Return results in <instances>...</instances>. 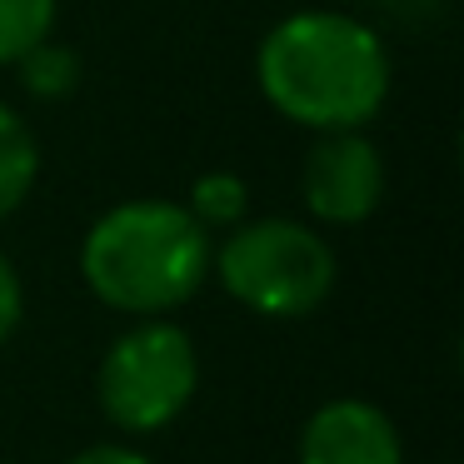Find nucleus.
<instances>
[{
	"label": "nucleus",
	"mask_w": 464,
	"mask_h": 464,
	"mask_svg": "<svg viewBox=\"0 0 464 464\" xmlns=\"http://www.w3.org/2000/svg\"><path fill=\"white\" fill-rule=\"evenodd\" d=\"M35 175H41V145H35L31 125L0 101V220L25 205Z\"/></svg>",
	"instance_id": "nucleus-7"
},
{
	"label": "nucleus",
	"mask_w": 464,
	"mask_h": 464,
	"mask_svg": "<svg viewBox=\"0 0 464 464\" xmlns=\"http://www.w3.org/2000/svg\"><path fill=\"white\" fill-rule=\"evenodd\" d=\"M21 314H25V290H21V275H15L11 255L0 250V344L21 330Z\"/></svg>",
	"instance_id": "nucleus-11"
},
{
	"label": "nucleus",
	"mask_w": 464,
	"mask_h": 464,
	"mask_svg": "<svg viewBox=\"0 0 464 464\" xmlns=\"http://www.w3.org/2000/svg\"><path fill=\"white\" fill-rule=\"evenodd\" d=\"M300 464H404V444L380 404L330 400L304 420Z\"/></svg>",
	"instance_id": "nucleus-6"
},
{
	"label": "nucleus",
	"mask_w": 464,
	"mask_h": 464,
	"mask_svg": "<svg viewBox=\"0 0 464 464\" xmlns=\"http://www.w3.org/2000/svg\"><path fill=\"white\" fill-rule=\"evenodd\" d=\"M15 71H21L25 91L41 95V101H61V95H71L75 81H81V61H75V51H65V45H55V41H41L31 55H21Z\"/></svg>",
	"instance_id": "nucleus-10"
},
{
	"label": "nucleus",
	"mask_w": 464,
	"mask_h": 464,
	"mask_svg": "<svg viewBox=\"0 0 464 464\" xmlns=\"http://www.w3.org/2000/svg\"><path fill=\"white\" fill-rule=\"evenodd\" d=\"M304 210L324 225H360L384 200V160L380 145L360 130H320L304 155Z\"/></svg>",
	"instance_id": "nucleus-5"
},
{
	"label": "nucleus",
	"mask_w": 464,
	"mask_h": 464,
	"mask_svg": "<svg viewBox=\"0 0 464 464\" xmlns=\"http://www.w3.org/2000/svg\"><path fill=\"white\" fill-rule=\"evenodd\" d=\"M210 270L225 295L260 320H300L330 300L340 260L330 240L314 235L310 225L270 215V220L230 225L225 245L210 255Z\"/></svg>",
	"instance_id": "nucleus-3"
},
{
	"label": "nucleus",
	"mask_w": 464,
	"mask_h": 464,
	"mask_svg": "<svg viewBox=\"0 0 464 464\" xmlns=\"http://www.w3.org/2000/svg\"><path fill=\"white\" fill-rule=\"evenodd\" d=\"M255 81L285 121L364 130L390 95V51L374 25L344 11H295L260 41Z\"/></svg>",
	"instance_id": "nucleus-1"
},
{
	"label": "nucleus",
	"mask_w": 464,
	"mask_h": 464,
	"mask_svg": "<svg viewBox=\"0 0 464 464\" xmlns=\"http://www.w3.org/2000/svg\"><path fill=\"white\" fill-rule=\"evenodd\" d=\"M200 384L195 340L170 320H140L105 350L95 374V400L105 420L125 434H155L185 414Z\"/></svg>",
	"instance_id": "nucleus-4"
},
{
	"label": "nucleus",
	"mask_w": 464,
	"mask_h": 464,
	"mask_svg": "<svg viewBox=\"0 0 464 464\" xmlns=\"http://www.w3.org/2000/svg\"><path fill=\"white\" fill-rule=\"evenodd\" d=\"M185 210L210 230V225H240L245 210H250V185L235 170H205L200 180L190 185V200Z\"/></svg>",
	"instance_id": "nucleus-9"
},
{
	"label": "nucleus",
	"mask_w": 464,
	"mask_h": 464,
	"mask_svg": "<svg viewBox=\"0 0 464 464\" xmlns=\"http://www.w3.org/2000/svg\"><path fill=\"white\" fill-rule=\"evenodd\" d=\"M55 31V0H0V65H15Z\"/></svg>",
	"instance_id": "nucleus-8"
},
{
	"label": "nucleus",
	"mask_w": 464,
	"mask_h": 464,
	"mask_svg": "<svg viewBox=\"0 0 464 464\" xmlns=\"http://www.w3.org/2000/svg\"><path fill=\"white\" fill-rule=\"evenodd\" d=\"M210 230L175 200H125L81 240V275L101 304L135 320L180 310L210 275Z\"/></svg>",
	"instance_id": "nucleus-2"
},
{
	"label": "nucleus",
	"mask_w": 464,
	"mask_h": 464,
	"mask_svg": "<svg viewBox=\"0 0 464 464\" xmlns=\"http://www.w3.org/2000/svg\"><path fill=\"white\" fill-rule=\"evenodd\" d=\"M71 464H155V459H145L130 444H91V450H81Z\"/></svg>",
	"instance_id": "nucleus-12"
}]
</instances>
